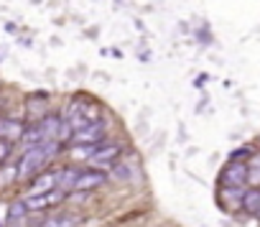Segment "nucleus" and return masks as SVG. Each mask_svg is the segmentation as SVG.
I'll list each match as a JSON object with an SVG mask.
<instances>
[{
	"label": "nucleus",
	"instance_id": "nucleus-19",
	"mask_svg": "<svg viewBox=\"0 0 260 227\" xmlns=\"http://www.w3.org/2000/svg\"><path fill=\"white\" fill-rule=\"evenodd\" d=\"M110 176L117 179V181H130V179H133V169H130L127 164H112Z\"/></svg>",
	"mask_w": 260,
	"mask_h": 227
},
{
	"label": "nucleus",
	"instance_id": "nucleus-6",
	"mask_svg": "<svg viewBox=\"0 0 260 227\" xmlns=\"http://www.w3.org/2000/svg\"><path fill=\"white\" fill-rule=\"evenodd\" d=\"M247 184V164L242 161H230L222 171V186H235V189H245Z\"/></svg>",
	"mask_w": 260,
	"mask_h": 227
},
{
	"label": "nucleus",
	"instance_id": "nucleus-3",
	"mask_svg": "<svg viewBox=\"0 0 260 227\" xmlns=\"http://www.w3.org/2000/svg\"><path fill=\"white\" fill-rule=\"evenodd\" d=\"M44 133H46V141H56V143H64L72 138V128L67 123V118L56 115V112H46V115L39 120Z\"/></svg>",
	"mask_w": 260,
	"mask_h": 227
},
{
	"label": "nucleus",
	"instance_id": "nucleus-21",
	"mask_svg": "<svg viewBox=\"0 0 260 227\" xmlns=\"http://www.w3.org/2000/svg\"><path fill=\"white\" fill-rule=\"evenodd\" d=\"M11 156V143L8 141H0V161H6Z\"/></svg>",
	"mask_w": 260,
	"mask_h": 227
},
{
	"label": "nucleus",
	"instance_id": "nucleus-11",
	"mask_svg": "<svg viewBox=\"0 0 260 227\" xmlns=\"http://www.w3.org/2000/svg\"><path fill=\"white\" fill-rule=\"evenodd\" d=\"M23 131H26V123L16 118H0V141H8V143L21 141Z\"/></svg>",
	"mask_w": 260,
	"mask_h": 227
},
{
	"label": "nucleus",
	"instance_id": "nucleus-2",
	"mask_svg": "<svg viewBox=\"0 0 260 227\" xmlns=\"http://www.w3.org/2000/svg\"><path fill=\"white\" fill-rule=\"evenodd\" d=\"M67 123L74 131H82V128H89V125H97V123H105V110L102 105H97L94 100L89 97H74V102L67 107Z\"/></svg>",
	"mask_w": 260,
	"mask_h": 227
},
{
	"label": "nucleus",
	"instance_id": "nucleus-18",
	"mask_svg": "<svg viewBox=\"0 0 260 227\" xmlns=\"http://www.w3.org/2000/svg\"><path fill=\"white\" fill-rule=\"evenodd\" d=\"M94 151H97V146H72V158L74 161H89L92 156H94Z\"/></svg>",
	"mask_w": 260,
	"mask_h": 227
},
{
	"label": "nucleus",
	"instance_id": "nucleus-9",
	"mask_svg": "<svg viewBox=\"0 0 260 227\" xmlns=\"http://www.w3.org/2000/svg\"><path fill=\"white\" fill-rule=\"evenodd\" d=\"M82 222H84V217L77 212H54L46 219H41L39 227H79Z\"/></svg>",
	"mask_w": 260,
	"mask_h": 227
},
{
	"label": "nucleus",
	"instance_id": "nucleus-22",
	"mask_svg": "<svg viewBox=\"0 0 260 227\" xmlns=\"http://www.w3.org/2000/svg\"><path fill=\"white\" fill-rule=\"evenodd\" d=\"M257 217H260V207H257Z\"/></svg>",
	"mask_w": 260,
	"mask_h": 227
},
{
	"label": "nucleus",
	"instance_id": "nucleus-14",
	"mask_svg": "<svg viewBox=\"0 0 260 227\" xmlns=\"http://www.w3.org/2000/svg\"><path fill=\"white\" fill-rule=\"evenodd\" d=\"M242 197H245V189L224 186V189H222V204H224V209H230V212L242 209Z\"/></svg>",
	"mask_w": 260,
	"mask_h": 227
},
{
	"label": "nucleus",
	"instance_id": "nucleus-23",
	"mask_svg": "<svg viewBox=\"0 0 260 227\" xmlns=\"http://www.w3.org/2000/svg\"><path fill=\"white\" fill-rule=\"evenodd\" d=\"M0 227H3V222H0Z\"/></svg>",
	"mask_w": 260,
	"mask_h": 227
},
{
	"label": "nucleus",
	"instance_id": "nucleus-5",
	"mask_svg": "<svg viewBox=\"0 0 260 227\" xmlns=\"http://www.w3.org/2000/svg\"><path fill=\"white\" fill-rule=\"evenodd\" d=\"M105 123H97V125H89V128H82V131H74L72 133V146H102L105 143Z\"/></svg>",
	"mask_w": 260,
	"mask_h": 227
},
{
	"label": "nucleus",
	"instance_id": "nucleus-16",
	"mask_svg": "<svg viewBox=\"0 0 260 227\" xmlns=\"http://www.w3.org/2000/svg\"><path fill=\"white\" fill-rule=\"evenodd\" d=\"M247 184L250 189H260V156H252L247 164Z\"/></svg>",
	"mask_w": 260,
	"mask_h": 227
},
{
	"label": "nucleus",
	"instance_id": "nucleus-20",
	"mask_svg": "<svg viewBox=\"0 0 260 227\" xmlns=\"http://www.w3.org/2000/svg\"><path fill=\"white\" fill-rule=\"evenodd\" d=\"M240 158H252V151L245 146V148H237V151H232V156H230V161H240Z\"/></svg>",
	"mask_w": 260,
	"mask_h": 227
},
{
	"label": "nucleus",
	"instance_id": "nucleus-8",
	"mask_svg": "<svg viewBox=\"0 0 260 227\" xmlns=\"http://www.w3.org/2000/svg\"><path fill=\"white\" fill-rule=\"evenodd\" d=\"M122 151H125V148H122L120 143H102V146H97V151H94V156L89 158V164H92V166H110V164H117V158H120Z\"/></svg>",
	"mask_w": 260,
	"mask_h": 227
},
{
	"label": "nucleus",
	"instance_id": "nucleus-1",
	"mask_svg": "<svg viewBox=\"0 0 260 227\" xmlns=\"http://www.w3.org/2000/svg\"><path fill=\"white\" fill-rule=\"evenodd\" d=\"M59 153H61V143H56V141H46L44 146H36V148H26L21 161H18V166H16V179L39 176L51 164V158L59 156Z\"/></svg>",
	"mask_w": 260,
	"mask_h": 227
},
{
	"label": "nucleus",
	"instance_id": "nucleus-10",
	"mask_svg": "<svg viewBox=\"0 0 260 227\" xmlns=\"http://www.w3.org/2000/svg\"><path fill=\"white\" fill-rule=\"evenodd\" d=\"M54 189H56V171H41L39 176L31 179L28 197L31 194H46V191H54Z\"/></svg>",
	"mask_w": 260,
	"mask_h": 227
},
{
	"label": "nucleus",
	"instance_id": "nucleus-15",
	"mask_svg": "<svg viewBox=\"0 0 260 227\" xmlns=\"http://www.w3.org/2000/svg\"><path fill=\"white\" fill-rule=\"evenodd\" d=\"M257 207H260V189H245L242 209H245L247 214H257Z\"/></svg>",
	"mask_w": 260,
	"mask_h": 227
},
{
	"label": "nucleus",
	"instance_id": "nucleus-12",
	"mask_svg": "<svg viewBox=\"0 0 260 227\" xmlns=\"http://www.w3.org/2000/svg\"><path fill=\"white\" fill-rule=\"evenodd\" d=\"M79 174H82V169H77V166H67V169L56 171V189L64 191V194L74 191V184H77Z\"/></svg>",
	"mask_w": 260,
	"mask_h": 227
},
{
	"label": "nucleus",
	"instance_id": "nucleus-7",
	"mask_svg": "<svg viewBox=\"0 0 260 227\" xmlns=\"http://www.w3.org/2000/svg\"><path fill=\"white\" fill-rule=\"evenodd\" d=\"M107 171H100V169H82V174H79V179H77V184H74V191H82V194H87V191H94L97 186H102L105 181H107Z\"/></svg>",
	"mask_w": 260,
	"mask_h": 227
},
{
	"label": "nucleus",
	"instance_id": "nucleus-4",
	"mask_svg": "<svg viewBox=\"0 0 260 227\" xmlns=\"http://www.w3.org/2000/svg\"><path fill=\"white\" fill-rule=\"evenodd\" d=\"M64 199H67V194L59 191V189H54V191H46V194H31L23 202H26V209L28 212H46V209L61 204Z\"/></svg>",
	"mask_w": 260,
	"mask_h": 227
},
{
	"label": "nucleus",
	"instance_id": "nucleus-17",
	"mask_svg": "<svg viewBox=\"0 0 260 227\" xmlns=\"http://www.w3.org/2000/svg\"><path fill=\"white\" fill-rule=\"evenodd\" d=\"M28 214V209H26V202L23 199H16L11 207H8V222H18V219H23Z\"/></svg>",
	"mask_w": 260,
	"mask_h": 227
},
{
	"label": "nucleus",
	"instance_id": "nucleus-13",
	"mask_svg": "<svg viewBox=\"0 0 260 227\" xmlns=\"http://www.w3.org/2000/svg\"><path fill=\"white\" fill-rule=\"evenodd\" d=\"M21 143L26 148H36V146H44L46 143V133L41 128V123H34V125H26L23 136H21Z\"/></svg>",
	"mask_w": 260,
	"mask_h": 227
}]
</instances>
